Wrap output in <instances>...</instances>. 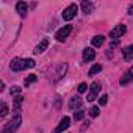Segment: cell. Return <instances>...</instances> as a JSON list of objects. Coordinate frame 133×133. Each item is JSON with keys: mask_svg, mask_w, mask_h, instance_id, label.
I'll use <instances>...</instances> for the list:
<instances>
[{"mask_svg": "<svg viewBox=\"0 0 133 133\" xmlns=\"http://www.w3.org/2000/svg\"><path fill=\"white\" fill-rule=\"evenodd\" d=\"M11 71L14 72H19L22 69H27V68H35V61L31 58H27V59H22V58H14L10 64Z\"/></svg>", "mask_w": 133, "mask_h": 133, "instance_id": "6da1fadb", "label": "cell"}, {"mask_svg": "<svg viewBox=\"0 0 133 133\" xmlns=\"http://www.w3.org/2000/svg\"><path fill=\"white\" fill-rule=\"evenodd\" d=\"M22 124V117H21V114H14V117L3 127V131L2 133H14L17 128H19V125Z\"/></svg>", "mask_w": 133, "mask_h": 133, "instance_id": "7a4b0ae2", "label": "cell"}, {"mask_svg": "<svg viewBox=\"0 0 133 133\" xmlns=\"http://www.w3.org/2000/svg\"><path fill=\"white\" fill-rule=\"evenodd\" d=\"M77 11H78V6H77L75 3H71L68 8L63 11V19H64V21H72V19L77 16Z\"/></svg>", "mask_w": 133, "mask_h": 133, "instance_id": "3957f363", "label": "cell"}, {"mask_svg": "<svg viewBox=\"0 0 133 133\" xmlns=\"http://www.w3.org/2000/svg\"><path fill=\"white\" fill-rule=\"evenodd\" d=\"M72 33V25H64L63 28H59L58 31H56V35H55V38H56V41H64L66 38H68L69 35Z\"/></svg>", "mask_w": 133, "mask_h": 133, "instance_id": "277c9868", "label": "cell"}, {"mask_svg": "<svg viewBox=\"0 0 133 133\" xmlns=\"http://www.w3.org/2000/svg\"><path fill=\"white\" fill-rule=\"evenodd\" d=\"M125 31H127V27H125V25H122V24H119V25H116V27L110 31V36H111L113 39H116V41H117L121 36H124V35H125Z\"/></svg>", "mask_w": 133, "mask_h": 133, "instance_id": "5b68a950", "label": "cell"}, {"mask_svg": "<svg viewBox=\"0 0 133 133\" xmlns=\"http://www.w3.org/2000/svg\"><path fill=\"white\" fill-rule=\"evenodd\" d=\"M99 91H100V85L97 83V82H94L91 86H89V92H88V102H92V100H96V97H97V94H99Z\"/></svg>", "mask_w": 133, "mask_h": 133, "instance_id": "8992f818", "label": "cell"}, {"mask_svg": "<svg viewBox=\"0 0 133 133\" xmlns=\"http://www.w3.org/2000/svg\"><path fill=\"white\" fill-rule=\"evenodd\" d=\"M69 125H71V119L68 117V116H64L63 119H61V122H59V125L55 128V131L53 133H61L63 130H66V128H69Z\"/></svg>", "mask_w": 133, "mask_h": 133, "instance_id": "52a82bcc", "label": "cell"}, {"mask_svg": "<svg viewBox=\"0 0 133 133\" xmlns=\"http://www.w3.org/2000/svg\"><path fill=\"white\" fill-rule=\"evenodd\" d=\"M131 80H133V66H131V68H130V69H128V71H127V72H125V74L122 75V77H121V80H119V83H121V85L124 86V85H127V83H130Z\"/></svg>", "mask_w": 133, "mask_h": 133, "instance_id": "ba28073f", "label": "cell"}, {"mask_svg": "<svg viewBox=\"0 0 133 133\" xmlns=\"http://www.w3.org/2000/svg\"><path fill=\"white\" fill-rule=\"evenodd\" d=\"M16 10H17V13H19L21 17H25V16H27V11H28V5H27L25 2H17Z\"/></svg>", "mask_w": 133, "mask_h": 133, "instance_id": "9c48e42d", "label": "cell"}, {"mask_svg": "<svg viewBox=\"0 0 133 133\" xmlns=\"http://www.w3.org/2000/svg\"><path fill=\"white\" fill-rule=\"evenodd\" d=\"M96 58V52L92 49H85L83 50V61L88 63V61H92Z\"/></svg>", "mask_w": 133, "mask_h": 133, "instance_id": "30bf717a", "label": "cell"}, {"mask_svg": "<svg viewBox=\"0 0 133 133\" xmlns=\"http://www.w3.org/2000/svg\"><path fill=\"white\" fill-rule=\"evenodd\" d=\"M47 47H49V39H45V38H44V39H42V41L35 47V50H33V52H35V53H42Z\"/></svg>", "mask_w": 133, "mask_h": 133, "instance_id": "8fae6325", "label": "cell"}, {"mask_svg": "<svg viewBox=\"0 0 133 133\" xmlns=\"http://www.w3.org/2000/svg\"><path fill=\"white\" fill-rule=\"evenodd\" d=\"M122 53H124V59L125 61H131L133 59V44L128 45V47H125Z\"/></svg>", "mask_w": 133, "mask_h": 133, "instance_id": "7c38bea8", "label": "cell"}, {"mask_svg": "<svg viewBox=\"0 0 133 133\" xmlns=\"http://www.w3.org/2000/svg\"><path fill=\"white\" fill-rule=\"evenodd\" d=\"M103 44H105V36H103V35H97V36L92 38V45H94V47H100V45H103Z\"/></svg>", "mask_w": 133, "mask_h": 133, "instance_id": "4fadbf2b", "label": "cell"}, {"mask_svg": "<svg viewBox=\"0 0 133 133\" xmlns=\"http://www.w3.org/2000/svg\"><path fill=\"white\" fill-rule=\"evenodd\" d=\"M82 107V99L80 97H72L69 100V108L71 110H75V108H80Z\"/></svg>", "mask_w": 133, "mask_h": 133, "instance_id": "5bb4252c", "label": "cell"}, {"mask_svg": "<svg viewBox=\"0 0 133 133\" xmlns=\"http://www.w3.org/2000/svg\"><path fill=\"white\" fill-rule=\"evenodd\" d=\"M82 10H83V13L91 14V13L94 11V3H91V2H83V3H82Z\"/></svg>", "mask_w": 133, "mask_h": 133, "instance_id": "9a60e30c", "label": "cell"}, {"mask_svg": "<svg viewBox=\"0 0 133 133\" xmlns=\"http://www.w3.org/2000/svg\"><path fill=\"white\" fill-rule=\"evenodd\" d=\"M36 80H38V77H36L35 74H30V75H28V77L25 78V82H24V85H25V88H28V86H30L31 83H35Z\"/></svg>", "mask_w": 133, "mask_h": 133, "instance_id": "2e32d148", "label": "cell"}, {"mask_svg": "<svg viewBox=\"0 0 133 133\" xmlns=\"http://www.w3.org/2000/svg\"><path fill=\"white\" fill-rule=\"evenodd\" d=\"M100 71H102V66H100V64H94L92 68L89 69V72H88V74L92 77V75H96V74H97V72H100Z\"/></svg>", "mask_w": 133, "mask_h": 133, "instance_id": "e0dca14e", "label": "cell"}, {"mask_svg": "<svg viewBox=\"0 0 133 133\" xmlns=\"http://www.w3.org/2000/svg\"><path fill=\"white\" fill-rule=\"evenodd\" d=\"M99 113H100V108H99V107H92V108L89 110V116H91V117H97Z\"/></svg>", "mask_w": 133, "mask_h": 133, "instance_id": "ac0fdd59", "label": "cell"}, {"mask_svg": "<svg viewBox=\"0 0 133 133\" xmlns=\"http://www.w3.org/2000/svg\"><path fill=\"white\" fill-rule=\"evenodd\" d=\"M74 117H75V121H82V119L85 117V111H83V110H77V111L74 113Z\"/></svg>", "mask_w": 133, "mask_h": 133, "instance_id": "d6986e66", "label": "cell"}, {"mask_svg": "<svg viewBox=\"0 0 133 133\" xmlns=\"http://www.w3.org/2000/svg\"><path fill=\"white\" fill-rule=\"evenodd\" d=\"M107 102H108V96H107V94H103V96L99 99V105H100V107H105V105H107Z\"/></svg>", "mask_w": 133, "mask_h": 133, "instance_id": "ffe728a7", "label": "cell"}, {"mask_svg": "<svg viewBox=\"0 0 133 133\" xmlns=\"http://www.w3.org/2000/svg\"><path fill=\"white\" fill-rule=\"evenodd\" d=\"M6 114H8V105L3 102V103H2V113H0V116H2V117H5Z\"/></svg>", "mask_w": 133, "mask_h": 133, "instance_id": "44dd1931", "label": "cell"}, {"mask_svg": "<svg viewBox=\"0 0 133 133\" xmlns=\"http://www.w3.org/2000/svg\"><path fill=\"white\" fill-rule=\"evenodd\" d=\"M11 96H16V97L21 96V88L19 86H13L11 88Z\"/></svg>", "mask_w": 133, "mask_h": 133, "instance_id": "7402d4cb", "label": "cell"}, {"mask_svg": "<svg viewBox=\"0 0 133 133\" xmlns=\"http://www.w3.org/2000/svg\"><path fill=\"white\" fill-rule=\"evenodd\" d=\"M86 89H88V85L86 83H80L78 85V92H86Z\"/></svg>", "mask_w": 133, "mask_h": 133, "instance_id": "603a6c76", "label": "cell"}, {"mask_svg": "<svg viewBox=\"0 0 133 133\" xmlns=\"http://www.w3.org/2000/svg\"><path fill=\"white\" fill-rule=\"evenodd\" d=\"M128 14H130V16H133V5L128 8Z\"/></svg>", "mask_w": 133, "mask_h": 133, "instance_id": "cb8c5ba5", "label": "cell"}]
</instances>
